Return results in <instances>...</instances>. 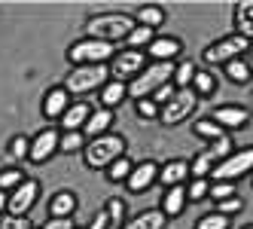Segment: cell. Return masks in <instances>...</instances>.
<instances>
[{"instance_id":"32","label":"cell","mask_w":253,"mask_h":229,"mask_svg":"<svg viewBox=\"0 0 253 229\" xmlns=\"http://www.w3.org/2000/svg\"><path fill=\"white\" fill-rule=\"evenodd\" d=\"M211 196V181L208 178H192L186 186V199L189 202H205Z\"/></svg>"},{"instance_id":"5","label":"cell","mask_w":253,"mask_h":229,"mask_svg":"<svg viewBox=\"0 0 253 229\" xmlns=\"http://www.w3.org/2000/svg\"><path fill=\"white\" fill-rule=\"evenodd\" d=\"M116 55L113 43H104V40H92V37H83L74 46L67 49V61L74 67H85V64H110Z\"/></svg>"},{"instance_id":"18","label":"cell","mask_w":253,"mask_h":229,"mask_svg":"<svg viewBox=\"0 0 253 229\" xmlns=\"http://www.w3.org/2000/svg\"><path fill=\"white\" fill-rule=\"evenodd\" d=\"M88 116H92V107H88L85 101H74V104L67 107V113H64L58 122L64 126V132H80V129H85Z\"/></svg>"},{"instance_id":"30","label":"cell","mask_w":253,"mask_h":229,"mask_svg":"<svg viewBox=\"0 0 253 229\" xmlns=\"http://www.w3.org/2000/svg\"><path fill=\"white\" fill-rule=\"evenodd\" d=\"M216 89V80H213V74H211V70H195V80H192V92L198 95V98H208L211 92Z\"/></svg>"},{"instance_id":"27","label":"cell","mask_w":253,"mask_h":229,"mask_svg":"<svg viewBox=\"0 0 253 229\" xmlns=\"http://www.w3.org/2000/svg\"><path fill=\"white\" fill-rule=\"evenodd\" d=\"M192 132H195L198 137H208L211 144H213V140H220V137H226V135H229L223 126H216L213 119H198L195 126H192Z\"/></svg>"},{"instance_id":"45","label":"cell","mask_w":253,"mask_h":229,"mask_svg":"<svg viewBox=\"0 0 253 229\" xmlns=\"http://www.w3.org/2000/svg\"><path fill=\"white\" fill-rule=\"evenodd\" d=\"M43 229H77V226H74L70 217H49V223Z\"/></svg>"},{"instance_id":"24","label":"cell","mask_w":253,"mask_h":229,"mask_svg":"<svg viewBox=\"0 0 253 229\" xmlns=\"http://www.w3.org/2000/svg\"><path fill=\"white\" fill-rule=\"evenodd\" d=\"M134 22L137 25H143V28H162L165 25V9L162 6H156V3H147V6H137V12H134Z\"/></svg>"},{"instance_id":"2","label":"cell","mask_w":253,"mask_h":229,"mask_svg":"<svg viewBox=\"0 0 253 229\" xmlns=\"http://www.w3.org/2000/svg\"><path fill=\"white\" fill-rule=\"evenodd\" d=\"M125 156V137H119V135H101V137H92L85 144V150H83V159H85V165L88 168H95V171H107L116 159H122Z\"/></svg>"},{"instance_id":"17","label":"cell","mask_w":253,"mask_h":229,"mask_svg":"<svg viewBox=\"0 0 253 229\" xmlns=\"http://www.w3.org/2000/svg\"><path fill=\"white\" fill-rule=\"evenodd\" d=\"M165 214H162V208H147L140 211V214H134L131 220H125L119 229H165Z\"/></svg>"},{"instance_id":"23","label":"cell","mask_w":253,"mask_h":229,"mask_svg":"<svg viewBox=\"0 0 253 229\" xmlns=\"http://www.w3.org/2000/svg\"><path fill=\"white\" fill-rule=\"evenodd\" d=\"M128 98V83H119V80H110L101 89V107H107V110H113V107H119V104Z\"/></svg>"},{"instance_id":"39","label":"cell","mask_w":253,"mask_h":229,"mask_svg":"<svg viewBox=\"0 0 253 229\" xmlns=\"http://www.w3.org/2000/svg\"><path fill=\"white\" fill-rule=\"evenodd\" d=\"M232 150H235V147H232V137L226 135V137H220V140H213V144H211V150H208V153L213 156L216 162H223V159H226V156H229Z\"/></svg>"},{"instance_id":"9","label":"cell","mask_w":253,"mask_h":229,"mask_svg":"<svg viewBox=\"0 0 253 229\" xmlns=\"http://www.w3.org/2000/svg\"><path fill=\"white\" fill-rule=\"evenodd\" d=\"M107 67H110V80L128 83V80L140 77V70L147 67V52H137V49L116 52V55H113V61L107 64Z\"/></svg>"},{"instance_id":"46","label":"cell","mask_w":253,"mask_h":229,"mask_svg":"<svg viewBox=\"0 0 253 229\" xmlns=\"http://www.w3.org/2000/svg\"><path fill=\"white\" fill-rule=\"evenodd\" d=\"M6 208H9V192L0 189V214H6Z\"/></svg>"},{"instance_id":"37","label":"cell","mask_w":253,"mask_h":229,"mask_svg":"<svg viewBox=\"0 0 253 229\" xmlns=\"http://www.w3.org/2000/svg\"><path fill=\"white\" fill-rule=\"evenodd\" d=\"M104 208H107V214H110V223H113V226H122V223H125V202H122V199H113V196H110Z\"/></svg>"},{"instance_id":"6","label":"cell","mask_w":253,"mask_h":229,"mask_svg":"<svg viewBox=\"0 0 253 229\" xmlns=\"http://www.w3.org/2000/svg\"><path fill=\"white\" fill-rule=\"evenodd\" d=\"M253 174V144L250 147H241V150H232L223 162L213 165V181H241Z\"/></svg>"},{"instance_id":"42","label":"cell","mask_w":253,"mask_h":229,"mask_svg":"<svg viewBox=\"0 0 253 229\" xmlns=\"http://www.w3.org/2000/svg\"><path fill=\"white\" fill-rule=\"evenodd\" d=\"M0 229H31L25 217H12V214H0Z\"/></svg>"},{"instance_id":"44","label":"cell","mask_w":253,"mask_h":229,"mask_svg":"<svg viewBox=\"0 0 253 229\" xmlns=\"http://www.w3.org/2000/svg\"><path fill=\"white\" fill-rule=\"evenodd\" d=\"M107 226H113V223H110V214H107V208H101L98 214L92 217V223H88V229H107Z\"/></svg>"},{"instance_id":"11","label":"cell","mask_w":253,"mask_h":229,"mask_svg":"<svg viewBox=\"0 0 253 229\" xmlns=\"http://www.w3.org/2000/svg\"><path fill=\"white\" fill-rule=\"evenodd\" d=\"M37 196H40V183L34 181V178H28L19 189L9 192V208H6V214H12V217H25L28 211L34 208V202H37Z\"/></svg>"},{"instance_id":"43","label":"cell","mask_w":253,"mask_h":229,"mask_svg":"<svg viewBox=\"0 0 253 229\" xmlns=\"http://www.w3.org/2000/svg\"><path fill=\"white\" fill-rule=\"evenodd\" d=\"M174 92H177V86H174V83H168V86H162V89H159L150 101H156V104H159V110H162V104H168V101L174 98Z\"/></svg>"},{"instance_id":"28","label":"cell","mask_w":253,"mask_h":229,"mask_svg":"<svg viewBox=\"0 0 253 229\" xmlns=\"http://www.w3.org/2000/svg\"><path fill=\"white\" fill-rule=\"evenodd\" d=\"M226 77H229L232 83H238V86H244V83H250V77H253V70H250V64H247L244 58H235V61H229V64H226Z\"/></svg>"},{"instance_id":"14","label":"cell","mask_w":253,"mask_h":229,"mask_svg":"<svg viewBox=\"0 0 253 229\" xmlns=\"http://www.w3.org/2000/svg\"><path fill=\"white\" fill-rule=\"evenodd\" d=\"M70 104L74 101H70V92L64 89V86H52V89L46 92V98H43V116L46 119H61Z\"/></svg>"},{"instance_id":"41","label":"cell","mask_w":253,"mask_h":229,"mask_svg":"<svg viewBox=\"0 0 253 229\" xmlns=\"http://www.w3.org/2000/svg\"><path fill=\"white\" fill-rule=\"evenodd\" d=\"M216 211H220V214H226V217H232V214H238V211H244V202H241L238 196H232V199H226V202H216Z\"/></svg>"},{"instance_id":"47","label":"cell","mask_w":253,"mask_h":229,"mask_svg":"<svg viewBox=\"0 0 253 229\" xmlns=\"http://www.w3.org/2000/svg\"><path fill=\"white\" fill-rule=\"evenodd\" d=\"M244 229H253V223H250V226H244Z\"/></svg>"},{"instance_id":"12","label":"cell","mask_w":253,"mask_h":229,"mask_svg":"<svg viewBox=\"0 0 253 229\" xmlns=\"http://www.w3.org/2000/svg\"><path fill=\"white\" fill-rule=\"evenodd\" d=\"M159 168H162V165H156L153 159L137 162V165L131 168V174H128V181H125V189H128L131 196H140V192H147V189L159 181Z\"/></svg>"},{"instance_id":"21","label":"cell","mask_w":253,"mask_h":229,"mask_svg":"<svg viewBox=\"0 0 253 229\" xmlns=\"http://www.w3.org/2000/svg\"><path fill=\"white\" fill-rule=\"evenodd\" d=\"M77 211V196L70 189H58L49 199V217H70Z\"/></svg>"},{"instance_id":"13","label":"cell","mask_w":253,"mask_h":229,"mask_svg":"<svg viewBox=\"0 0 253 229\" xmlns=\"http://www.w3.org/2000/svg\"><path fill=\"white\" fill-rule=\"evenodd\" d=\"M211 119L216 122V126H223L226 132H238V129L250 126V110L241 107V104H226V107H216Z\"/></svg>"},{"instance_id":"10","label":"cell","mask_w":253,"mask_h":229,"mask_svg":"<svg viewBox=\"0 0 253 229\" xmlns=\"http://www.w3.org/2000/svg\"><path fill=\"white\" fill-rule=\"evenodd\" d=\"M58 144H61V135H58L55 129H43V132L34 135V140H31V156H28V159H31L34 165H43V162H49L52 156L58 153Z\"/></svg>"},{"instance_id":"22","label":"cell","mask_w":253,"mask_h":229,"mask_svg":"<svg viewBox=\"0 0 253 229\" xmlns=\"http://www.w3.org/2000/svg\"><path fill=\"white\" fill-rule=\"evenodd\" d=\"M235 34L244 40H253V0H241L235 6Z\"/></svg>"},{"instance_id":"1","label":"cell","mask_w":253,"mask_h":229,"mask_svg":"<svg viewBox=\"0 0 253 229\" xmlns=\"http://www.w3.org/2000/svg\"><path fill=\"white\" fill-rule=\"evenodd\" d=\"M137 28V22L128 12H98L85 22V37L104 40V43H119Z\"/></svg>"},{"instance_id":"26","label":"cell","mask_w":253,"mask_h":229,"mask_svg":"<svg viewBox=\"0 0 253 229\" xmlns=\"http://www.w3.org/2000/svg\"><path fill=\"white\" fill-rule=\"evenodd\" d=\"M195 64L192 61H180V64H174V86L177 89H192V80H195Z\"/></svg>"},{"instance_id":"34","label":"cell","mask_w":253,"mask_h":229,"mask_svg":"<svg viewBox=\"0 0 253 229\" xmlns=\"http://www.w3.org/2000/svg\"><path fill=\"white\" fill-rule=\"evenodd\" d=\"M232 226V217L220 214V211H213V214H205L195 220V229H229Z\"/></svg>"},{"instance_id":"40","label":"cell","mask_w":253,"mask_h":229,"mask_svg":"<svg viewBox=\"0 0 253 229\" xmlns=\"http://www.w3.org/2000/svg\"><path fill=\"white\" fill-rule=\"evenodd\" d=\"M134 107H137V116H140V119H156V116H159V104H156V101H150V98L137 101Z\"/></svg>"},{"instance_id":"8","label":"cell","mask_w":253,"mask_h":229,"mask_svg":"<svg viewBox=\"0 0 253 229\" xmlns=\"http://www.w3.org/2000/svg\"><path fill=\"white\" fill-rule=\"evenodd\" d=\"M195 104H198V95L192 89H177L174 98L168 104H162V110H159V122L162 126H180L183 119L192 116L195 110Z\"/></svg>"},{"instance_id":"31","label":"cell","mask_w":253,"mask_h":229,"mask_svg":"<svg viewBox=\"0 0 253 229\" xmlns=\"http://www.w3.org/2000/svg\"><path fill=\"white\" fill-rule=\"evenodd\" d=\"M85 144H88V140H85L83 132H64L58 150H61V153H80V150H85Z\"/></svg>"},{"instance_id":"4","label":"cell","mask_w":253,"mask_h":229,"mask_svg":"<svg viewBox=\"0 0 253 229\" xmlns=\"http://www.w3.org/2000/svg\"><path fill=\"white\" fill-rule=\"evenodd\" d=\"M110 77V67L107 64H85V67H74L70 74L64 77V89L70 95H88V92H95V89H104L107 80Z\"/></svg>"},{"instance_id":"29","label":"cell","mask_w":253,"mask_h":229,"mask_svg":"<svg viewBox=\"0 0 253 229\" xmlns=\"http://www.w3.org/2000/svg\"><path fill=\"white\" fill-rule=\"evenodd\" d=\"M213 165H216V159L211 153H198L195 159L189 162V174H192V178H208V174H213Z\"/></svg>"},{"instance_id":"36","label":"cell","mask_w":253,"mask_h":229,"mask_svg":"<svg viewBox=\"0 0 253 229\" xmlns=\"http://www.w3.org/2000/svg\"><path fill=\"white\" fill-rule=\"evenodd\" d=\"M9 156H12V159H28V156H31V137L15 135L9 140Z\"/></svg>"},{"instance_id":"15","label":"cell","mask_w":253,"mask_h":229,"mask_svg":"<svg viewBox=\"0 0 253 229\" xmlns=\"http://www.w3.org/2000/svg\"><path fill=\"white\" fill-rule=\"evenodd\" d=\"M186 178H192L186 159H168L165 165L159 168V183L165 186V189H171V186H183Z\"/></svg>"},{"instance_id":"20","label":"cell","mask_w":253,"mask_h":229,"mask_svg":"<svg viewBox=\"0 0 253 229\" xmlns=\"http://www.w3.org/2000/svg\"><path fill=\"white\" fill-rule=\"evenodd\" d=\"M186 205H189L186 186H171V189H165V199H162V214L165 217H180Z\"/></svg>"},{"instance_id":"7","label":"cell","mask_w":253,"mask_h":229,"mask_svg":"<svg viewBox=\"0 0 253 229\" xmlns=\"http://www.w3.org/2000/svg\"><path fill=\"white\" fill-rule=\"evenodd\" d=\"M250 49V40H244V37H238V34H226V37H220L216 43H211L205 52H202V58L208 61V64H229V61H235V58H241V52H247Z\"/></svg>"},{"instance_id":"16","label":"cell","mask_w":253,"mask_h":229,"mask_svg":"<svg viewBox=\"0 0 253 229\" xmlns=\"http://www.w3.org/2000/svg\"><path fill=\"white\" fill-rule=\"evenodd\" d=\"M147 52H150L153 61H174L180 52H183V43H180L177 37H156Z\"/></svg>"},{"instance_id":"3","label":"cell","mask_w":253,"mask_h":229,"mask_svg":"<svg viewBox=\"0 0 253 229\" xmlns=\"http://www.w3.org/2000/svg\"><path fill=\"white\" fill-rule=\"evenodd\" d=\"M174 80V61H153L140 70V77H134L128 83V95L134 101H143V98H153L162 86H168Z\"/></svg>"},{"instance_id":"35","label":"cell","mask_w":253,"mask_h":229,"mask_svg":"<svg viewBox=\"0 0 253 229\" xmlns=\"http://www.w3.org/2000/svg\"><path fill=\"white\" fill-rule=\"evenodd\" d=\"M25 181H28V178H25V174H22L19 168H3V171H0V189H3V192L19 189Z\"/></svg>"},{"instance_id":"25","label":"cell","mask_w":253,"mask_h":229,"mask_svg":"<svg viewBox=\"0 0 253 229\" xmlns=\"http://www.w3.org/2000/svg\"><path fill=\"white\" fill-rule=\"evenodd\" d=\"M156 40V31L153 28H143V25H137L128 37H125V43H128V49H137V52H143V49H150V43Z\"/></svg>"},{"instance_id":"19","label":"cell","mask_w":253,"mask_h":229,"mask_svg":"<svg viewBox=\"0 0 253 229\" xmlns=\"http://www.w3.org/2000/svg\"><path fill=\"white\" fill-rule=\"evenodd\" d=\"M110 126H113V110L101 107V110H92V116H88L85 129H83V135L92 140V137H101V135H110Z\"/></svg>"},{"instance_id":"38","label":"cell","mask_w":253,"mask_h":229,"mask_svg":"<svg viewBox=\"0 0 253 229\" xmlns=\"http://www.w3.org/2000/svg\"><path fill=\"white\" fill-rule=\"evenodd\" d=\"M232 196H235V183H232V181H216V183H211V196H208V199L226 202V199H232Z\"/></svg>"},{"instance_id":"33","label":"cell","mask_w":253,"mask_h":229,"mask_svg":"<svg viewBox=\"0 0 253 229\" xmlns=\"http://www.w3.org/2000/svg\"><path fill=\"white\" fill-rule=\"evenodd\" d=\"M131 162H128V156H122V159H116L110 168H107V181H113V183H125L128 181V174H131Z\"/></svg>"}]
</instances>
